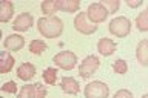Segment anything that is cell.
I'll list each match as a JSON object with an SVG mask.
<instances>
[{"instance_id": "cell-2", "label": "cell", "mask_w": 148, "mask_h": 98, "mask_svg": "<svg viewBox=\"0 0 148 98\" xmlns=\"http://www.w3.org/2000/svg\"><path fill=\"white\" fill-rule=\"evenodd\" d=\"M100 68V60L96 55H88L82 60V63L79 64V75L83 80L91 78L97 72V69Z\"/></svg>"}, {"instance_id": "cell-5", "label": "cell", "mask_w": 148, "mask_h": 98, "mask_svg": "<svg viewBox=\"0 0 148 98\" xmlns=\"http://www.w3.org/2000/svg\"><path fill=\"white\" fill-rule=\"evenodd\" d=\"M85 98H108L110 97V89L103 81H91L90 84L85 86Z\"/></svg>"}, {"instance_id": "cell-22", "label": "cell", "mask_w": 148, "mask_h": 98, "mask_svg": "<svg viewBox=\"0 0 148 98\" xmlns=\"http://www.w3.org/2000/svg\"><path fill=\"white\" fill-rule=\"evenodd\" d=\"M113 71H114L116 74H120V75L127 74V71H128V64H127V62H125V60H122V58L116 60L114 64H113Z\"/></svg>"}, {"instance_id": "cell-3", "label": "cell", "mask_w": 148, "mask_h": 98, "mask_svg": "<svg viewBox=\"0 0 148 98\" xmlns=\"http://www.w3.org/2000/svg\"><path fill=\"white\" fill-rule=\"evenodd\" d=\"M108 31L114 37L123 39V37H127L130 32H131V22H130L127 17H116L111 20L110 26H108Z\"/></svg>"}, {"instance_id": "cell-11", "label": "cell", "mask_w": 148, "mask_h": 98, "mask_svg": "<svg viewBox=\"0 0 148 98\" xmlns=\"http://www.w3.org/2000/svg\"><path fill=\"white\" fill-rule=\"evenodd\" d=\"M97 51H99L100 55H103V57H108V55L114 54L116 52V43L111 39H103L99 40V43H97Z\"/></svg>"}, {"instance_id": "cell-16", "label": "cell", "mask_w": 148, "mask_h": 98, "mask_svg": "<svg viewBox=\"0 0 148 98\" xmlns=\"http://www.w3.org/2000/svg\"><path fill=\"white\" fill-rule=\"evenodd\" d=\"M57 8L59 11L63 12H76L80 8V2L79 0H57Z\"/></svg>"}, {"instance_id": "cell-19", "label": "cell", "mask_w": 148, "mask_h": 98, "mask_svg": "<svg viewBox=\"0 0 148 98\" xmlns=\"http://www.w3.org/2000/svg\"><path fill=\"white\" fill-rule=\"evenodd\" d=\"M136 26H137V29L142 31V32H147L148 31V11H147V9H145V11H142L137 16Z\"/></svg>"}, {"instance_id": "cell-14", "label": "cell", "mask_w": 148, "mask_h": 98, "mask_svg": "<svg viewBox=\"0 0 148 98\" xmlns=\"http://www.w3.org/2000/svg\"><path fill=\"white\" fill-rule=\"evenodd\" d=\"M60 89H62L65 94H77L79 92V83L77 80H74L71 77H63L60 80Z\"/></svg>"}, {"instance_id": "cell-12", "label": "cell", "mask_w": 148, "mask_h": 98, "mask_svg": "<svg viewBox=\"0 0 148 98\" xmlns=\"http://www.w3.org/2000/svg\"><path fill=\"white\" fill-rule=\"evenodd\" d=\"M136 58L142 66H148V40L147 39L139 41L136 48Z\"/></svg>"}, {"instance_id": "cell-29", "label": "cell", "mask_w": 148, "mask_h": 98, "mask_svg": "<svg viewBox=\"0 0 148 98\" xmlns=\"http://www.w3.org/2000/svg\"><path fill=\"white\" fill-rule=\"evenodd\" d=\"M147 11H148V8H147Z\"/></svg>"}, {"instance_id": "cell-4", "label": "cell", "mask_w": 148, "mask_h": 98, "mask_svg": "<svg viewBox=\"0 0 148 98\" xmlns=\"http://www.w3.org/2000/svg\"><path fill=\"white\" fill-rule=\"evenodd\" d=\"M53 62L56 66L63 69V71H71L77 64V55L74 52H71V51H62V52L54 55Z\"/></svg>"}, {"instance_id": "cell-27", "label": "cell", "mask_w": 148, "mask_h": 98, "mask_svg": "<svg viewBox=\"0 0 148 98\" xmlns=\"http://www.w3.org/2000/svg\"><path fill=\"white\" fill-rule=\"evenodd\" d=\"M142 3H143L142 0H136V2H134V0H127V5H128V6H131V8H139Z\"/></svg>"}, {"instance_id": "cell-23", "label": "cell", "mask_w": 148, "mask_h": 98, "mask_svg": "<svg viewBox=\"0 0 148 98\" xmlns=\"http://www.w3.org/2000/svg\"><path fill=\"white\" fill-rule=\"evenodd\" d=\"M18 98H34V84L22 86L20 92H18Z\"/></svg>"}, {"instance_id": "cell-17", "label": "cell", "mask_w": 148, "mask_h": 98, "mask_svg": "<svg viewBox=\"0 0 148 98\" xmlns=\"http://www.w3.org/2000/svg\"><path fill=\"white\" fill-rule=\"evenodd\" d=\"M40 8H42V12H43L46 17H53L54 14L59 11L57 0H45V2H42Z\"/></svg>"}, {"instance_id": "cell-18", "label": "cell", "mask_w": 148, "mask_h": 98, "mask_svg": "<svg viewBox=\"0 0 148 98\" xmlns=\"http://www.w3.org/2000/svg\"><path fill=\"white\" fill-rule=\"evenodd\" d=\"M42 75H43V81L46 83V84H48V86H53V84H56V80H57V69H54V68H46Z\"/></svg>"}, {"instance_id": "cell-28", "label": "cell", "mask_w": 148, "mask_h": 98, "mask_svg": "<svg viewBox=\"0 0 148 98\" xmlns=\"http://www.w3.org/2000/svg\"><path fill=\"white\" fill-rule=\"evenodd\" d=\"M142 98H148V94H145V95H143Z\"/></svg>"}, {"instance_id": "cell-7", "label": "cell", "mask_w": 148, "mask_h": 98, "mask_svg": "<svg viewBox=\"0 0 148 98\" xmlns=\"http://www.w3.org/2000/svg\"><path fill=\"white\" fill-rule=\"evenodd\" d=\"M74 28L80 32L83 35H90V34H94L97 31V25L91 23L86 17V12H79L76 18H74Z\"/></svg>"}, {"instance_id": "cell-21", "label": "cell", "mask_w": 148, "mask_h": 98, "mask_svg": "<svg viewBox=\"0 0 148 98\" xmlns=\"http://www.w3.org/2000/svg\"><path fill=\"white\" fill-rule=\"evenodd\" d=\"M102 6H103L108 12L111 14H114V12H117V9L120 6V2L119 0H102Z\"/></svg>"}, {"instance_id": "cell-8", "label": "cell", "mask_w": 148, "mask_h": 98, "mask_svg": "<svg viewBox=\"0 0 148 98\" xmlns=\"http://www.w3.org/2000/svg\"><path fill=\"white\" fill-rule=\"evenodd\" d=\"M34 25V17H32L31 12H22L16 20L12 23V28L18 32H25V31H29L31 26Z\"/></svg>"}, {"instance_id": "cell-10", "label": "cell", "mask_w": 148, "mask_h": 98, "mask_svg": "<svg viewBox=\"0 0 148 98\" xmlns=\"http://www.w3.org/2000/svg\"><path fill=\"white\" fill-rule=\"evenodd\" d=\"M36 75V66L32 63H22L17 68V77L23 81H29Z\"/></svg>"}, {"instance_id": "cell-13", "label": "cell", "mask_w": 148, "mask_h": 98, "mask_svg": "<svg viewBox=\"0 0 148 98\" xmlns=\"http://www.w3.org/2000/svg\"><path fill=\"white\" fill-rule=\"evenodd\" d=\"M14 63H16V60L9 54V51H3L0 54V74H8L9 71H12Z\"/></svg>"}, {"instance_id": "cell-20", "label": "cell", "mask_w": 148, "mask_h": 98, "mask_svg": "<svg viewBox=\"0 0 148 98\" xmlns=\"http://www.w3.org/2000/svg\"><path fill=\"white\" fill-rule=\"evenodd\" d=\"M46 49V43L43 40H32L29 43V52L34 54V55H40L43 54Z\"/></svg>"}, {"instance_id": "cell-24", "label": "cell", "mask_w": 148, "mask_h": 98, "mask_svg": "<svg viewBox=\"0 0 148 98\" xmlns=\"http://www.w3.org/2000/svg\"><path fill=\"white\" fill-rule=\"evenodd\" d=\"M46 94H48L46 87L42 86L40 83H36L34 84V98H46Z\"/></svg>"}, {"instance_id": "cell-9", "label": "cell", "mask_w": 148, "mask_h": 98, "mask_svg": "<svg viewBox=\"0 0 148 98\" xmlns=\"http://www.w3.org/2000/svg\"><path fill=\"white\" fill-rule=\"evenodd\" d=\"M23 45H25V39H23L22 35H18V34L8 35L6 39H5V41H3L5 49L11 51V52H17V51H20L23 48Z\"/></svg>"}, {"instance_id": "cell-6", "label": "cell", "mask_w": 148, "mask_h": 98, "mask_svg": "<svg viewBox=\"0 0 148 98\" xmlns=\"http://www.w3.org/2000/svg\"><path fill=\"white\" fill-rule=\"evenodd\" d=\"M108 14H110V12L106 11L103 6H102L100 2L91 3L90 6H88V9H86V17H88V20H90L91 23H94V25L105 22L106 17H108Z\"/></svg>"}, {"instance_id": "cell-1", "label": "cell", "mask_w": 148, "mask_h": 98, "mask_svg": "<svg viewBox=\"0 0 148 98\" xmlns=\"http://www.w3.org/2000/svg\"><path fill=\"white\" fill-rule=\"evenodd\" d=\"M37 29L45 39H57L63 32V22L59 17H42L37 20Z\"/></svg>"}, {"instance_id": "cell-26", "label": "cell", "mask_w": 148, "mask_h": 98, "mask_svg": "<svg viewBox=\"0 0 148 98\" xmlns=\"http://www.w3.org/2000/svg\"><path fill=\"white\" fill-rule=\"evenodd\" d=\"M113 98H133V94L128 89H120V91L116 92Z\"/></svg>"}, {"instance_id": "cell-15", "label": "cell", "mask_w": 148, "mask_h": 98, "mask_svg": "<svg viewBox=\"0 0 148 98\" xmlns=\"http://www.w3.org/2000/svg\"><path fill=\"white\" fill-rule=\"evenodd\" d=\"M12 14H14V5L12 2L9 0H3L2 5H0V22L2 23H6L12 18Z\"/></svg>"}, {"instance_id": "cell-25", "label": "cell", "mask_w": 148, "mask_h": 98, "mask_svg": "<svg viewBox=\"0 0 148 98\" xmlns=\"http://www.w3.org/2000/svg\"><path fill=\"white\" fill-rule=\"evenodd\" d=\"M2 91L3 92H8V94H16V92H17V84L14 81H6L2 86Z\"/></svg>"}]
</instances>
